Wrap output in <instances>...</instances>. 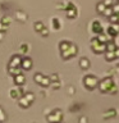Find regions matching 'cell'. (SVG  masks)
Here are the masks:
<instances>
[{"label":"cell","mask_w":119,"mask_h":123,"mask_svg":"<svg viewBox=\"0 0 119 123\" xmlns=\"http://www.w3.org/2000/svg\"><path fill=\"white\" fill-rule=\"evenodd\" d=\"M35 27H36V30L41 31L42 28H44V25H42V22H38V23H36V25H35Z\"/></svg>","instance_id":"29"},{"label":"cell","mask_w":119,"mask_h":123,"mask_svg":"<svg viewBox=\"0 0 119 123\" xmlns=\"http://www.w3.org/2000/svg\"><path fill=\"white\" fill-rule=\"evenodd\" d=\"M106 9V6L104 5V3L102 1H100L96 4V10H97V13H104V10Z\"/></svg>","instance_id":"19"},{"label":"cell","mask_w":119,"mask_h":123,"mask_svg":"<svg viewBox=\"0 0 119 123\" xmlns=\"http://www.w3.org/2000/svg\"><path fill=\"white\" fill-rule=\"evenodd\" d=\"M91 49L94 50V53H96V54L105 53V44H101V42L95 37L91 40Z\"/></svg>","instance_id":"4"},{"label":"cell","mask_w":119,"mask_h":123,"mask_svg":"<svg viewBox=\"0 0 119 123\" xmlns=\"http://www.w3.org/2000/svg\"><path fill=\"white\" fill-rule=\"evenodd\" d=\"M83 83H84V87H86L87 90H94V88H96L99 85V78L94 74H87V76H84V78H83Z\"/></svg>","instance_id":"2"},{"label":"cell","mask_w":119,"mask_h":123,"mask_svg":"<svg viewBox=\"0 0 119 123\" xmlns=\"http://www.w3.org/2000/svg\"><path fill=\"white\" fill-rule=\"evenodd\" d=\"M114 54H115V56H117V59H118V58H119V48H117V49H115Z\"/></svg>","instance_id":"36"},{"label":"cell","mask_w":119,"mask_h":123,"mask_svg":"<svg viewBox=\"0 0 119 123\" xmlns=\"http://www.w3.org/2000/svg\"><path fill=\"white\" fill-rule=\"evenodd\" d=\"M49 78H50V83L51 82H58V81H59V76L58 74H51Z\"/></svg>","instance_id":"27"},{"label":"cell","mask_w":119,"mask_h":123,"mask_svg":"<svg viewBox=\"0 0 119 123\" xmlns=\"http://www.w3.org/2000/svg\"><path fill=\"white\" fill-rule=\"evenodd\" d=\"M79 67L82 69H87L88 67H90V60L87 59V58H81L79 60Z\"/></svg>","instance_id":"11"},{"label":"cell","mask_w":119,"mask_h":123,"mask_svg":"<svg viewBox=\"0 0 119 123\" xmlns=\"http://www.w3.org/2000/svg\"><path fill=\"white\" fill-rule=\"evenodd\" d=\"M96 38H97V40H99L100 42H101V44H106V41L109 40V37L106 36V33H105V32H101V33H99V35H97V37H96Z\"/></svg>","instance_id":"13"},{"label":"cell","mask_w":119,"mask_h":123,"mask_svg":"<svg viewBox=\"0 0 119 123\" xmlns=\"http://www.w3.org/2000/svg\"><path fill=\"white\" fill-rule=\"evenodd\" d=\"M15 82H17L18 85H23L26 82V78H24V76L22 74V73H18L17 76H15Z\"/></svg>","instance_id":"16"},{"label":"cell","mask_w":119,"mask_h":123,"mask_svg":"<svg viewBox=\"0 0 119 123\" xmlns=\"http://www.w3.org/2000/svg\"><path fill=\"white\" fill-rule=\"evenodd\" d=\"M30 101H28V100H27L26 98H23V96H22V98L21 99H19V105H21V106H24V108H27V106H30Z\"/></svg>","instance_id":"20"},{"label":"cell","mask_w":119,"mask_h":123,"mask_svg":"<svg viewBox=\"0 0 119 123\" xmlns=\"http://www.w3.org/2000/svg\"><path fill=\"white\" fill-rule=\"evenodd\" d=\"M53 26L55 27V28L58 30V28H60V21L58 18H54L53 19Z\"/></svg>","instance_id":"26"},{"label":"cell","mask_w":119,"mask_h":123,"mask_svg":"<svg viewBox=\"0 0 119 123\" xmlns=\"http://www.w3.org/2000/svg\"><path fill=\"white\" fill-rule=\"evenodd\" d=\"M77 51H78V49H77V46L74 44H71V46L65 50V51H61V56L64 58V59H69V58L74 56Z\"/></svg>","instance_id":"6"},{"label":"cell","mask_w":119,"mask_h":123,"mask_svg":"<svg viewBox=\"0 0 119 123\" xmlns=\"http://www.w3.org/2000/svg\"><path fill=\"white\" fill-rule=\"evenodd\" d=\"M18 92H19V90H17V88L14 90V88H13V90L10 91V95H12V98H18V96L21 95V94H18Z\"/></svg>","instance_id":"28"},{"label":"cell","mask_w":119,"mask_h":123,"mask_svg":"<svg viewBox=\"0 0 119 123\" xmlns=\"http://www.w3.org/2000/svg\"><path fill=\"white\" fill-rule=\"evenodd\" d=\"M19 60H21V58H19L18 55L13 56V58H12V63L9 64V67H13V65H14V67H17V65H18L19 63H21Z\"/></svg>","instance_id":"18"},{"label":"cell","mask_w":119,"mask_h":123,"mask_svg":"<svg viewBox=\"0 0 119 123\" xmlns=\"http://www.w3.org/2000/svg\"><path fill=\"white\" fill-rule=\"evenodd\" d=\"M40 85H42V86H49L50 85V78L49 77H42V80L40 81Z\"/></svg>","instance_id":"22"},{"label":"cell","mask_w":119,"mask_h":123,"mask_svg":"<svg viewBox=\"0 0 119 123\" xmlns=\"http://www.w3.org/2000/svg\"><path fill=\"white\" fill-rule=\"evenodd\" d=\"M91 31H92L94 33H96V35H99V33L104 32L101 23H100L99 21H94V22L91 23Z\"/></svg>","instance_id":"8"},{"label":"cell","mask_w":119,"mask_h":123,"mask_svg":"<svg viewBox=\"0 0 119 123\" xmlns=\"http://www.w3.org/2000/svg\"><path fill=\"white\" fill-rule=\"evenodd\" d=\"M22 65H23V68L30 69L31 65H32V62H31L30 58H24V59H22Z\"/></svg>","instance_id":"15"},{"label":"cell","mask_w":119,"mask_h":123,"mask_svg":"<svg viewBox=\"0 0 119 123\" xmlns=\"http://www.w3.org/2000/svg\"><path fill=\"white\" fill-rule=\"evenodd\" d=\"M79 123H87V118L84 117V115H82V117L79 118Z\"/></svg>","instance_id":"33"},{"label":"cell","mask_w":119,"mask_h":123,"mask_svg":"<svg viewBox=\"0 0 119 123\" xmlns=\"http://www.w3.org/2000/svg\"><path fill=\"white\" fill-rule=\"evenodd\" d=\"M53 87L54 88H59L60 87V82L58 81V82H53Z\"/></svg>","instance_id":"34"},{"label":"cell","mask_w":119,"mask_h":123,"mask_svg":"<svg viewBox=\"0 0 119 123\" xmlns=\"http://www.w3.org/2000/svg\"><path fill=\"white\" fill-rule=\"evenodd\" d=\"M71 44L72 42H69V41H61L60 44H59V49H60V51H65V50H67L69 46H71Z\"/></svg>","instance_id":"14"},{"label":"cell","mask_w":119,"mask_h":123,"mask_svg":"<svg viewBox=\"0 0 119 123\" xmlns=\"http://www.w3.org/2000/svg\"><path fill=\"white\" fill-rule=\"evenodd\" d=\"M3 119H5V114H4L3 110L0 109V121H3Z\"/></svg>","instance_id":"35"},{"label":"cell","mask_w":119,"mask_h":123,"mask_svg":"<svg viewBox=\"0 0 119 123\" xmlns=\"http://www.w3.org/2000/svg\"><path fill=\"white\" fill-rule=\"evenodd\" d=\"M15 17H17V19H18V21H21V22H23V21H26L27 15H26V13H23V12H21V10H18V12H17V14H15Z\"/></svg>","instance_id":"17"},{"label":"cell","mask_w":119,"mask_h":123,"mask_svg":"<svg viewBox=\"0 0 119 123\" xmlns=\"http://www.w3.org/2000/svg\"><path fill=\"white\" fill-rule=\"evenodd\" d=\"M118 46L115 44L114 40H107L106 44H105V51H115V49H117Z\"/></svg>","instance_id":"9"},{"label":"cell","mask_w":119,"mask_h":123,"mask_svg":"<svg viewBox=\"0 0 119 123\" xmlns=\"http://www.w3.org/2000/svg\"><path fill=\"white\" fill-rule=\"evenodd\" d=\"M105 59L106 62H113L117 59V56H115L114 51H105Z\"/></svg>","instance_id":"12"},{"label":"cell","mask_w":119,"mask_h":123,"mask_svg":"<svg viewBox=\"0 0 119 123\" xmlns=\"http://www.w3.org/2000/svg\"><path fill=\"white\" fill-rule=\"evenodd\" d=\"M97 87L100 88V91L104 94H117L118 92V86L117 83L113 81L111 77H105L101 81H99Z\"/></svg>","instance_id":"1"},{"label":"cell","mask_w":119,"mask_h":123,"mask_svg":"<svg viewBox=\"0 0 119 123\" xmlns=\"http://www.w3.org/2000/svg\"><path fill=\"white\" fill-rule=\"evenodd\" d=\"M111 9H113V13H114V14H119V0H118V1H115V3L113 4Z\"/></svg>","instance_id":"21"},{"label":"cell","mask_w":119,"mask_h":123,"mask_svg":"<svg viewBox=\"0 0 119 123\" xmlns=\"http://www.w3.org/2000/svg\"><path fill=\"white\" fill-rule=\"evenodd\" d=\"M1 35H3V33H1ZM1 35H0V38H1Z\"/></svg>","instance_id":"38"},{"label":"cell","mask_w":119,"mask_h":123,"mask_svg":"<svg viewBox=\"0 0 119 123\" xmlns=\"http://www.w3.org/2000/svg\"><path fill=\"white\" fill-rule=\"evenodd\" d=\"M118 15V25H119V14H117Z\"/></svg>","instance_id":"37"},{"label":"cell","mask_w":119,"mask_h":123,"mask_svg":"<svg viewBox=\"0 0 119 123\" xmlns=\"http://www.w3.org/2000/svg\"><path fill=\"white\" fill-rule=\"evenodd\" d=\"M68 94H69V95H73V94H74V87H73V86H69V87H68Z\"/></svg>","instance_id":"32"},{"label":"cell","mask_w":119,"mask_h":123,"mask_svg":"<svg viewBox=\"0 0 119 123\" xmlns=\"http://www.w3.org/2000/svg\"><path fill=\"white\" fill-rule=\"evenodd\" d=\"M105 33H106L107 37H110L111 40H114V38L119 35V25H118V23H117V25H110L106 28Z\"/></svg>","instance_id":"5"},{"label":"cell","mask_w":119,"mask_h":123,"mask_svg":"<svg viewBox=\"0 0 119 123\" xmlns=\"http://www.w3.org/2000/svg\"><path fill=\"white\" fill-rule=\"evenodd\" d=\"M24 98L31 103V101H32V99H33V95H32V94H24Z\"/></svg>","instance_id":"30"},{"label":"cell","mask_w":119,"mask_h":123,"mask_svg":"<svg viewBox=\"0 0 119 123\" xmlns=\"http://www.w3.org/2000/svg\"><path fill=\"white\" fill-rule=\"evenodd\" d=\"M40 32H41V35H44V36H48V35H49V31H48V28H45V27H44V28H42V30L40 31Z\"/></svg>","instance_id":"31"},{"label":"cell","mask_w":119,"mask_h":123,"mask_svg":"<svg viewBox=\"0 0 119 123\" xmlns=\"http://www.w3.org/2000/svg\"><path fill=\"white\" fill-rule=\"evenodd\" d=\"M61 119H63V113H61V110H59V109L53 110L51 113L48 115V121L51 122V123H60Z\"/></svg>","instance_id":"3"},{"label":"cell","mask_w":119,"mask_h":123,"mask_svg":"<svg viewBox=\"0 0 119 123\" xmlns=\"http://www.w3.org/2000/svg\"><path fill=\"white\" fill-rule=\"evenodd\" d=\"M102 3H104V5H105L106 8H111L113 4H114L113 0H102Z\"/></svg>","instance_id":"25"},{"label":"cell","mask_w":119,"mask_h":123,"mask_svg":"<svg viewBox=\"0 0 119 123\" xmlns=\"http://www.w3.org/2000/svg\"><path fill=\"white\" fill-rule=\"evenodd\" d=\"M114 117H117V109H109V110H106L105 113L102 114V118L104 119H110V118H114Z\"/></svg>","instance_id":"10"},{"label":"cell","mask_w":119,"mask_h":123,"mask_svg":"<svg viewBox=\"0 0 119 123\" xmlns=\"http://www.w3.org/2000/svg\"><path fill=\"white\" fill-rule=\"evenodd\" d=\"M65 13H67L68 18H76L77 8L74 6V4L73 3H67V5H65Z\"/></svg>","instance_id":"7"},{"label":"cell","mask_w":119,"mask_h":123,"mask_svg":"<svg viewBox=\"0 0 119 123\" xmlns=\"http://www.w3.org/2000/svg\"><path fill=\"white\" fill-rule=\"evenodd\" d=\"M102 14L105 15V17H107V18H109L110 15H113L114 13H113V9H111V8H106V9L104 10V13H102Z\"/></svg>","instance_id":"23"},{"label":"cell","mask_w":119,"mask_h":123,"mask_svg":"<svg viewBox=\"0 0 119 123\" xmlns=\"http://www.w3.org/2000/svg\"><path fill=\"white\" fill-rule=\"evenodd\" d=\"M109 19H110L111 25H117V23H118V15H117V14H113V15H110V17H109Z\"/></svg>","instance_id":"24"}]
</instances>
